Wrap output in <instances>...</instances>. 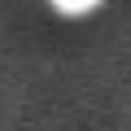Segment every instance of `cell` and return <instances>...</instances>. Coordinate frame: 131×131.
<instances>
[{
    "mask_svg": "<svg viewBox=\"0 0 131 131\" xmlns=\"http://www.w3.org/2000/svg\"><path fill=\"white\" fill-rule=\"evenodd\" d=\"M48 5H52L57 13H66V18H79V13H92L101 0H48Z\"/></svg>",
    "mask_w": 131,
    "mask_h": 131,
    "instance_id": "cell-1",
    "label": "cell"
}]
</instances>
